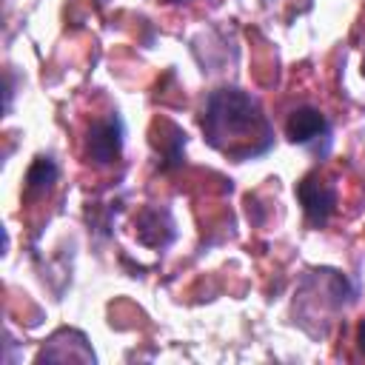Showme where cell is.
<instances>
[{"mask_svg": "<svg viewBox=\"0 0 365 365\" xmlns=\"http://www.w3.org/2000/svg\"><path fill=\"white\" fill-rule=\"evenodd\" d=\"M123 117L117 111L94 120L86 131V160L94 165H111L123 151Z\"/></svg>", "mask_w": 365, "mask_h": 365, "instance_id": "7a4b0ae2", "label": "cell"}, {"mask_svg": "<svg viewBox=\"0 0 365 365\" xmlns=\"http://www.w3.org/2000/svg\"><path fill=\"white\" fill-rule=\"evenodd\" d=\"M362 74H365V60H362Z\"/></svg>", "mask_w": 365, "mask_h": 365, "instance_id": "ba28073f", "label": "cell"}, {"mask_svg": "<svg viewBox=\"0 0 365 365\" xmlns=\"http://www.w3.org/2000/svg\"><path fill=\"white\" fill-rule=\"evenodd\" d=\"M200 125L205 140L231 160H251L274 145V128L259 100L234 86L208 94Z\"/></svg>", "mask_w": 365, "mask_h": 365, "instance_id": "6da1fadb", "label": "cell"}, {"mask_svg": "<svg viewBox=\"0 0 365 365\" xmlns=\"http://www.w3.org/2000/svg\"><path fill=\"white\" fill-rule=\"evenodd\" d=\"M148 231H160L163 234V240H165V245L174 240V220H171V214L165 211V208H145L140 217H137V237L143 240Z\"/></svg>", "mask_w": 365, "mask_h": 365, "instance_id": "8992f818", "label": "cell"}, {"mask_svg": "<svg viewBox=\"0 0 365 365\" xmlns=\"http://www.w3.org/2000/svg\"><path fill=\"white\" fill-rule=\"evenodd\" d=\"M57 163L51 160V157H37L31 165H29V171H26V194L29 197H40V194H46L54 182H57Z\"/></svg>", "mask_w": 365, "mask_h": 365, "instance_id": "5b68a950", "label": "cell"}, {"mask_svg": "<svg viewBox=\"0 0 365 365\" xmlns=\"http://www.w3.org/2000/svg\"><path fill=\"white\" fill-rule=\"evenodd\" d=\"M297 200L305 211L308 225L322 228L336 208V185L319 174H308L297 182Z\"/></svg>", "mask_w": 365, "mask_h": 365, "instance_id": "3957f363", "label": "cell"}, {"mask_svg": "<svg viewBox=\"0 0 365 365\" xmlns=\"http://www.w3.org/2000/svg\"><path fill=\"white\" fill-rule=\"evenodd\" d=\"M285 137L297 145H317L319 140L325 145H331V123L325 120V114L319 108L302 106L294 108L285 120Z\"/></svg>", "mask_w": 365, "mask_h": 365, "instance_id": "277c9868", "label": "cell"}, {"mask_svg": "<svg viewBox=\"0 0 365 365\" xmlns=\"http://www.w3.org/2000/svg\"><path fill=\"white\" fill-rule=\"evenodd\" d=\"M356 342H359V351L365 354V319L359 322V331H356Z\"/></svg>", "mask_w": 365, "mask_h": 365, "instance_id": "52a82bcc", "label": "cell"}]
</instances>
